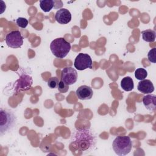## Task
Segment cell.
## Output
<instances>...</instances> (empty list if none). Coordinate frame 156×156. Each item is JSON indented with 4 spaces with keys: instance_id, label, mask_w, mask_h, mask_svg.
<instances>
[{
    "instance_id": "4",
    "label": "cell",
    "mask_w": 156,
    "mask_h": 156,
    "mask_svg": "<svg viewBox=\"0 0 156 156\" xmlns=\"http://www.w3.org/2000/svg\"><path fill=\"white\" fill-rule=\"evenodd\" d=\"M112 147L118 155H126L131 151L132 147L130 138L128 136H118L113 140Z\"/></svg>"
},
{
    "instance_id": "17",
    "label": "cell",
    "mask_w": 156,
    "mask_h": 156,
    "mask_svg": "<svg viewBox=\"0 0 156 156\" xmlns=\"http://www.w3.org/2000/svg\"><path fill=\"white\" fill-rule=\"evenodd\" d=\"M58 83L59 80L56 77H52L48 81V86L52 89L55 88L56 87H57Z\"/></svg>"
},
{
    "instance_id": "19",
    "label": "cell",
    "mask_w": 156,
    "mask_h": 156,
    "mask_svg": "<svg viewBox=\"0 0 156 156\" xmlns=\"http://www.w3.org/2000/svg\"><path fill=\"white\" fill-rule=\"evenodd\" d=\"M16 24L21 28H26L28 25V20L23 17H19L16 21Z\"/></svg>"
},
{
    "instance_id": "8",
    "label": "cell",
    "mask_w": 156,
    "mask_h": 156,
    "mask_svg": "<svg viewBox=\"0 0 156 156\" xmlns=\"http://www.w3.org/2000/svg\"><path fill=\"white\" fill-rule=\"evenodd\" d=\"M61 80L68 85L74 84L77 80V73L72 67H66L62 70Z\"/></svg>"
},
{
    "instance_id": "16",
    "label": "cell",
    "mask_w": 156,
    "mask_h": 156,
    "mask_svg": "<svg viewBox=\"0 0 156 156\" xmlns=\"http://www.w3.org/2000/svg\"><path fill=\"white\" fill-rule=\"evenodd\" d=\"M147 76V71L142 68H140L136 69L135 71V77L140 80H143L145 79Z\"/></svg>"
},
{
    "instance_id": "11",
    "label": "cell",
    "mask_w": 156,
    "mask_h": 156,
    "mask_svg": "<svg viewBox=\"0 0 156 156\" xmlns=\"http://www.w3.org/2000/svg\"><path fill=\"white\" fill-rule=\"evenodd\" d=\"M137 89L143 94L151 93L154 91V87L152 82L148 79H144L138 82Z\"/></svg>"
},
{
    "instance_id": "3",
    "label": "cell",
    "mask_w": 156,
    "mask_h": 156,
    "mask_svg": "<svg viewBox=\"0 0 156 156\" xmlns=\"http://www.w3.org/2000/svg\"><path fill=\"white\" fill-rule=\"evenodd\" d=\"M50 49L55 57L58 58H63L69 52L71 44L65 38H57L52 41Z\"/></svg>"
},
{
    "instance_id": "18",
    "label": "cell",
    "mask_w": 156,
    "mask_h": 156,
    "mask_svg": "<svg viewBox=\"0 0 156 156\" xmlns=\"http://www.w3.org/2000/svg\"><path fill=\"white\" fill-rule=\"evenodd\" d=\"M58 90L61 93H65L68 91L69 89V85L66 84L63 81L60 80L59 81L58 85L57 86Z\"/></svg>"
},
{
    "instance_id": "5",
    "label": "cell",
    "mask_w": 156,
    "mask_h": 156,
    "mask_svg": "<svg viewBox=\"0 0 156 156\" xmlns=\"http://www.w3.org/2000/svg\"><path fill=\"white\" fill-rule=\"evenodd\" d=\"M5 41L9 47L19 48L23 44V37L19 30H13L7 34Z\"/></svg>"
},
{
    "instance_id": "7",
    "label": "cell",
    "mask_w": 156,
    "mask_h": 156,
    "mask_svg": "<svg viewBox=\"0 0 156 156\" xmlns=\"http://www.w3.org/2000/svg\"><path fill=\"white\" fill-rule=\"evenodd\" d=\"M32 83L33 80L32 77L28 74H23L15 82L13 87L14 90L15 91H18L20 90H28L31 87Z\"/></svg>"
},
{
    "instance_id": "14",
    "label": "cell",
    "mask_w": 156,
    "mask_h": 156,
    "mask_svg": "<svg viewBox=\"0 0 156 156\" xmlns=\"http://www.w3.org/2000/svg\"><path fill=\"white\" fill-rule=\"evenodd\" d=\"M142 38L146 42L152 43L155 40V32L151 29H146L141 32Z\"/></svg>"
},
{
    "instance_id": "20",
    "label": "cell",
    "mask_w": 156,
    "mask_h": 156,
    "mask_svg": "<svg viewBox=\"0 0 156 156\" xmlns=\"http://www.w3.org/2000/svg\"><path fill=\"white\" fill-rule=\"evenodd\" d=\"M155 48H152L151 50L149 51V52H148L147 54V57H148V60L149 62L155 63L156 62L155 60Z\"/></svg>"
},
{
    "instance_id": "13",
    "label": "cell",
    "mask_w": 156,
    "mask_h": 156,
    "mask_svg": "<svg viewBox=\"0 0 156 156\" xmlns=\"http://www.w3.org/2000/svg\"><path fill=\"white\" fill-rule=\"evenodd\" d=\"M121 87L124 91H131L134 87L133 79L129 76H126L124 77L121 81Z\"/></svg>"
},
{
    "instance_id": "1",
    "label": "cell",
    "mask_w": 156,
    "mask_h": 156,
    "mask_svg": "<svg viewBox=\"0 0 156 156\" xmlns=\"http://www.w3.org/2000/svg\"><path fill=\"white\" fill-rule=\"evenodd\" d=\"M71 141L79 151L89 152L95 147L96 138L90 129L84 128L74 131L71 136Z\"/></svg>"
},
{
    "instance_id": "12",
    "label": "cell",
    "mask_w": 156,
    "mask_h": 156,
    "mask_svg": "<svg viewBox=\"0 0 156 156\" xmlns=\"http://www.w3.org/2000/svg\"><path fill=\"white\" fill-rule=\"evenodd\" d=\"M143 103L147 110L155 111L156 110V96L154 94H147L143 98Z\"/></svg>"
},
{
    "instance_id": "10",
    "label": "cell",
    "mask_w": 156,
    "mask_h": 156,
    "mask_svg": "<svg viewBox=\"0 0 156 156\" xmlns=\"http://www.w3.org/2000/svg\"><path fill=\"white\" fill-rule=\"evenodd\" d=\"M76 94L77 97L80 100H89L91 99L93 91L90 87L82 85L76 90Z\"/></svg>"
},
{
    "instance_id": "9",
    "label": "cell",
    "mask_w": 156,
    "mask_h": 156,
    "mask_svg": "<svg viewBox=\"0 0 156 156\" xmlns=\"http://www.w3.org/2000/svg\"><path fill=\"white\" fill-rule=\"evenodd\" d=\"M55 19L58 23L61 24H66L71 21V14L68 9L62 8L56 12Z\"/></svg>"
},
{
    "instance_id": "6",
    "label": "cell",
    "mask_w": 156,
    "mask_h": 156,
    "mask_svg": "<svg viewBox=\"0 0 156 156\" xmlns=\"http://www.w3.org/2000/svg\"><path fill=\"white\" fill-rule=\"evenodd\" d=\"M92 63L91 58L88 54L79 53L75 58L74 67L79 71L92 69Z\"/></svg>"
},
{
    "instance_id": "2",
    "label": "cell",
    "mask_w": 156,
    "mask_h": 156,
    "mask_svg": "<svg viewBox=\"0 0 156 156\" xmlns=\"http://www.w3.org/2000/svg\"><path fill=\"white\" fill-rule=\"evenodd\" d=\"M16 117L15 114L8 110L0 109V135H3L10 132L15 126Z\"/></svg>"
},
{
    "instance_id": "15",
    "label": "cell",
    "mask_w": 156,
    "mask_h": 156,
    "mask_svg": "<svg viewBox=\"0 0 156 156\" xmlns=\"http://www.w3.org/2000/svg\"><path fill=\"white\" fill-rule=\"evenodd\" d=\"M54 6V1L53 0H40V7L44 12H49Z\"/></svg>"
}]
</instances>
